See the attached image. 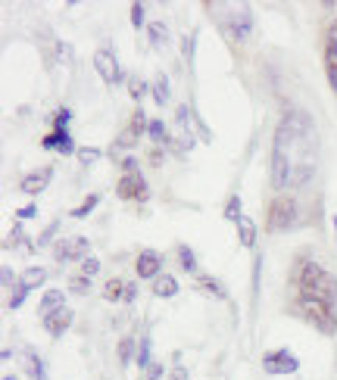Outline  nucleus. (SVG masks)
Returning <instances> with one entry per match:
<instances>
[{
    "label": "nucleus",
    "instance_id": "c756f323",
    "mask_svg": "<svg viewBox=\"0 0 337 380\" xmlns=\"http://www.w3.org/2000/svg\"><path fill=\"white\" fill-rule=\"evenodd\" d=\"M97 271H100V262L94 259V255H87V259L81 262V274H85V278H94Z\"/></svg>",
    "mask_w": 337,
    "mask_h": 380
},
{
    "label": "nucleus",
    "instance_id": "a211bd4d",
    "mask_svg": "<svg viewBox=\"0 0 337 380\" xmlns=\"http://www.w3.org/2000/svg\"><path fill=\"white\" fill-rule=\"evenodd\" d=\"M66 305V290H47L41 299V318L47 315V311H56Z\"/></svg>",
    "mask_w": 337,
    "mask_h": 380
},
{
    "label": "nucleus",
    "instance_id": "5701e85b",
    "mask_svg": "<svg viewBox=\"0 0 337 380\" xmlns=\"http://www.w3.org/2000/svg\"><path fill=\"white\" fill-rule=\"evenodd\" d=\"M153 100L159 106H166V100H168V78H166V75H156V81H153Z\"/></svg>",
    "mask_w": 337,
    "mask_h": 380
},
{
    "label": "nucleus",
    "instance_id": "f704fd0d",
    "mask_svg": "<svg viewBox=\"0 0 337 380\" xmlns=\"http://www.w3.org/2000/svg\"><path fill=\"white\" fill-rule=\"evenodd\" d=\"M128 359H131V340H122V343H119V361L128 365Z\"/></svg>",
    "mask_w": 337,
    "mask_h": 380
},
{
    "label": "nucleus",
    "instance_id": "9b49d317",
    "mask_svg": "<svg viewBox=\"0 0 337 380\" xmlns=\"http://www.w3.org/2000/svg\"><path fill=\"white\" fill-rule=\"evenodd\" d=\"M41 324L50 336H62L69 327H72V311L62 305V309H56V311H47V315L41 318Z\"/></svg>",
    "mask_w": 337,
    "mask_h": 380
},
{
    "label": "nucleus",
    "instance_id": "2eb2a0df",
    "mask_svg": "<svg viewBox=\"0 0 337 380\" xmlns=\"http://www.w3.org/2000/svg\"><path fill=\"white\" fill-rule=\"evenodd\" d=\"M44 150H56V153H72V137L66 128H53L47 137L41 141Z\"/></svg>",
    "mask_w": 337,
    "mask_h": 380
},
{
    "label": "nucleus",
    "instance_id": "0eeeda50",
    "mask_svg": "<svg viewBox=\"0 0 337 380\" xmlns=\"http://www.w3.org/2000/svg\"><path fill=\"white\" fill-rule=\"evenodd\" d=\"M262 368H266V374H275V377H281V374H293L300 368V359L291 352V349H275V352H266L262 355Z\"/></svg>",
    "mask_w": 337,
    "mask_h": 380
},
{
    "label": "nucleus",
    "instance_id": "c85d7f7f",
    "mask_svg": "<svg viewBox=\"0 0 337 380\" xmlns=\"http://www.w3.org/2000/svg\"><path fill=\"white\" fill-rule=\"evenodd\" d=\"M137 365H141V368L153 365V361H150V336H144V340H141V349H137Z\"/></svg>",
    "mask_w": 337,
    "mask_h": 380
},
{
    "label": "nucleus",
    "instance_id": "72a5a7b5",
    "mask_svg": "<svg viewBox=\"0 0 337 380\" xmlns=\"http://www.w3.org/2000/svg\"><path fill=\"white\" fill-rule=\"evenodd\" d=\"M131 25H135V28L144 25V3H131Z\"/></svg>",
    "mask_w": 337,
    "mask_h": 380
},
{
    "label": "nucleus",
    "instance_id": "393cba45",
    "mask_svg": "<svg viewBox=\"0 0 337 380\" xmlns=\"http://www.w3.org/2000/svg\"><path fill=\"white\" fill-rule=\"evenodd\" d=\"M100 156H103V153H100L97 147H81L78 150V162H81V165H94V162H100Z\"/></svg>",
    "mask_w": 337,
    "mask_h": 380
},
{
    "label": "nucleus",
    "instance_id": "412c9836",
    "mask_svg": "<svg viewBox=\"0 0 337 380\" xmlns=\"http://www.w3.org/2000/svg\"><path fill=\"white\" fill-rule=\"evenodd\" d=\"M44 280H47V271H44V268H25L19 287H25V290H35V287H41Z\"/></svg>",
    "mask_w": 337,
    "mask_h": 380
},
{
    "label": "nucleus",
    "instance_id": "1a4fd4ad",
    "mask_svg": "<svg viewBox=\"0 0 337 380\" xmlns=\"http://www.w3.org/2000/svg\"><path fill=\"white\" fill-rule=\"evenodd\" d=\"M94 69H97V75L103 78V84H116V81L122 78V72H119V60H116V53H112L110 47H100L97 53H94Z\"/></svg>",
    "mask_w": 337,
    "mask_h": 380
},
{
    "label": "nucleus",
    "instance_id": "6e6552de",
    "mask_svg": "<svg viewBox=\"0 0 337 380\" xmlns=\"http://www.w3.org/2000/svg\"><path fill=\"white\" fill-rule=\"evenodd\" d=\"M87 249H91V240H87V237H62V240L56 243L53 255H56V262H75V259L85 262Z\"/></svg>",
    "mask_w": 337,
    "mask_h": 380
},
{
    "label": "nucleus",
    "instance_id": "f3484780",
    "mask_svg": "<svg viewBox=\"0 0 337 380\" xmlns=\"http://www.w3.org/2000/svg\"><path fill=\"white\" fill-rule=\"evenodd\" d=\"M175 293H178V280H175L172 274H159V278L153 280V296H159V299H172Z\"/></svg>",
    "mask_w": 337,
    "mask_h": 380
},
{
    "label": "nucleus",
    "instance_id": "f8f14e48",
    "mask_svg": "<svg viewBox=\"0 0 337 380\" xmlns=\"http://www.w3.org/2000/svg\"><path fill=\"white\" fill-rule=\"evenodd\" d=\"M159 268H162V259H159V253L156 249H141V255H137V262H135V271H137V278H159Z\"/></svg>",
    "mask_w": 337,
    "mask_h": 380
},
{
    "label": "nucleus",
    "instance_id": "7c9ffc66",
    "mask_svg": "<svg viewBox=\"0 0 337 380\" xmlns=\"http://www.w3.org/2000/svg\"><path fill=\"white\" fill-rule=\"evenodd\" d=\"M69 287H72V293H87L91 290V278H85V274H81V278H72Z\"/></svg>",
    "mask_w": 337,
    "mask_h": 380
},
{
    "label": "nucleus",
    "instance_id": "9d476101",
    "mask_svg": "<svg viewBox=\"0 0 337 380\" xmlns=\"http://www.w3.org/2000/svg\"><path fill=\"white\" fill-rule=\"evenodd\" d=\"M119 197L122 199H144L147 197V181L141 178V172H125L119 178Z\"/></svg>",
    "mask_w": 337,
    "mask_h": 380
},
{
    "label": "nucleus",
    "instance_id": "4c0bfd02",
    "mask_svg": "<svg viewBox=\"0 0 337 380\" xmlns=\"http://www.w3.org/2000/svg\"><path fill=\"white\" fill-rule=\"evenodd\" d=\"M56 228H60V224H56V221L50 224V228H47V230H44V234H41V243H50V237L56 234Z\"/></svg>",
    "mask_w": 337,
    "mask_h": 380
},
{
    "label": "nucleus",
    "instance_id": "473e14b6",
    "mask_svg": "<svg viewBox=\"0 0 337 380\" xmlns=\"http://www.w3.org/2000/svg\"><path fill=\"white\" fill-rule=\"evenodd\" d=\"M128 87H131L128 93H131V97H135V100H141L144 93H147V84H144L141 78H131V81H128Z\"/></svg>",
    "mask_w": 337,
    "mask_h": 380
},
{
    "label": "nucleus",
    "instance_id": "20e7f679",
    "mask_svg": "<svg viewBox=\"0 0 337 380\" xmlns=\"http://www.w3.org/2000/svg\"><path fill=\"white\" fill-rule=\"evenodd\" d=\"M297 311L303 315V321H309L318 334H334L337 330V309L331 302H322V299H306L297 296Z\"/></svg>",
    "mask_w": 337,
    "mask_h": 380
},
{
    "label": "nucleus",
    "instance_id": "f257e3e1",
    "mask_svg": "<svg viewBox=\"0 0 337 380\" xmlns=\"http://www.w3.org/2000/svg\"><path fill=\"white\" fill-rule=\"evenodd\" d=\"M318 168V131L309 112L291 109L272 137V187L291 193L309 184Z\"/></svg>",
    "mask_w": 337,
    "mask_h": 380
},
{
    "label": "nucleus",
    "instance_id": "39448f33",
    "mask_svg": "<svg viewBox=\"0 0 337 380\" xmlns=\"http://www.w3.org/2000/svg\"><path fill=\"white\" fill-rule=\"evenodd\" d=\"M300 206L291 193H278L268 203V230H291L300 221Z\"/></svg>",
    "mask_w": 337,
    "mask_h": 380
},
{
    "label": "nucleus",
    "instance_id": "aec40b11",
    "mask_svg": "<svg viewBox=\"0 0 337 380\" xmlns=\"http://www.w3.org/2000/svg\"><path fill=\"white\" fill-rule=\"evenodd\" d=\"M237 237H241V243H243V246H247V249L256 243V224L250 221L247 215H241V218H237Z\"/></svg>",
    "mask_w": 337,
    "mask_h": 380
},
{
    "label": "nucleus",
    "instance_id": "423d86ee",
    "mask_svg": "<svg viewBox=\"0 0 337 380\" xmlns=\"http://www.w3.org/2000/svg\"><path fill=\"white\" fill-rule=\"evenodd\" d=\"M322 60H325V75H328L331 91L337 93V19L325 28V44H322Z\"/></svg>",
    "mask_w": 337,
    "mask_h": 380
},
{
    "label": "nucleus",
    "instance_id": "c9c22d12",
    "mask_svg": "<svg viewBox=\"0 0 337 380\" xmlns=\"http://www.w3.org/2000/svg\"><path fill=\"white\" fill-rule=\"evenodd\" d=\"M25 296H28V290H25V287H19V293H12V299H10V309H19V305L25 302Z\"/></svg>",
    "mask_w": 337,
    "mask_h": 380
},
{
    "label": "nucleus",
    "instance_id": "6ab92c4d",
    "mask_svg": "<svg viewBox=\"0 0 337 380\" xmlns=\"http://www.w3.org/2000/svg\"><path fill=\"white\" fill-rule=\"evenodd\" d=\"M197 287L203 293H209V296H218V299H228V293H225V284L216 278H209V274H200L197 278Z\"/></svg>",
    "mask_w": 337,
    "mask_h": 380
},
{
    "label": "nucleus",
    "instance_id": "dca6fc26",
    "mask_svg": "<svg viewBox=\"0 0 337 380\" xmlns=\"http://www.w3.org/2000/svg\"><path fill=\"white\" fill-rule=\"evenodd\" d=\"M150 128L147 122H144V112H135V118H131V125L119 134V147H131V143H137V137H141V131Z\"/></svg>",
    "mask_w": 337,
    "mask_h": 380
},
{
    "label": "nucleus",
    "instance_id": "4be33fe9",
    "mask_svg": "<svg viewBox=\"0 0 337 380\" xmlns=\"http://www.w3.org/2000/svg\"><path fill=\"white\" fill-rule=\"evenodd\" d=\"M25 359H28V371H31V380H47V371H44V361L37 359L35 352H25Z\"/></svg>",
    "mask_w": 337,
    "mask_h": 380
},
{
    "label": "nucleus",
    "instance_id": "58836bf2",
    "mask_svg": "<svg viewBox=\"0 0 337 380\" xmlns=\"http://www.w3.org/2000/svg\"><path fill=\"white\" fill-rule=\"evenodd\" d=\"M159 374H162V365H150L147 368V380H156Z\"/></svg>",
    "mask_w": 337,
    "mask_h": 380
},
{
    "label": "nucleus",
    "instance_id": "bb28decb",
    "mask_svg": "<svg viewBox=\"0 0 337 380\" xmlns=\"http://www.w3.org/2000/svg\"><path fill=\"white\" fill-rule=\"evenodd\" d=\"M178 259H181V268H184V271H197V255H193L187 246H178Z\"/></svg>",
    "mask_w": 337,
    "mask_h": 380
},
{
    "label": "nucleus",
    "instance_id": "cd10ccee",
    "mask_svg": "<svg viewBox=\"0 0 337 380\" xmlns=\"http://www.w3.org/2000/svg\"><path fill=\"white\" fill-rule=\"evenodd\" d=\"M243 212H241V197H231L228 199V206H225V218H231V221L237 224V218H241Z\"/></svg>",
    "mask_w": 337,
    "mask_h": 380
},
{
    "label": "nucleus",
    "instance_id": "a878e982",
    "mask_svg": "<svg viewBox=\"0 0 337 380\" xmlns=\"http://www.w3.org/2000/svg\"><path fill=\"white\" fill-rule=\"evenodd\" d=\"M97 203H100V197H97V193H91V197H85V199H81V206H78V209H72V218H85L87 212H91Z\"/></svg>",
    "mask_w": 337,
    "mask_h": 380
},
{
    "label": "nucleus",
    "instance_id": "e433bc0d",
    "mask_svg": "<svg viewBox=\"0 0 337 380\" xmlns=\"http://www.w3.org/2000/svg\"><path fill=\"white\" fill-rule=\"evenodd\" d=\"M168 380H187V368L184 365H175L172 374H168Z\"/></svg>",
    "mask_w": 337,
    "mask_h": 380
},
{
    "label": "nucleus",
    "instance_id": "a19ab883",
    "mask_svg": "<svg viewBox=\"0 0 337 380\" xmlns=\"http://www.w3.org/2000/svg\"><path fill=\"white\" fill-rule=\"evenodd\" d=\"M3 380H16V377H3Z\"/></svg>",
    "mask_w": 337,
    "mask_h": 380
},
{
    "label": "nucleus",
    "instance_id": "7ed1b4c3",
    "mask_svg": "<svg viewBox=\"0 0 337 380\" xmlns=\"http://www.w3.org/2000/svg\"><path fill=\"white\" fill-rule=\"evenodd\" d=\"M218 28L225 31L228 41H247L253 31V12L250 6H237V3H218Z\"/></svg>",
    "mask_w": 337,
    "mask_h": 380
},
{
    "label": "nucleus",
    "instance_id": "ddd939ff",
    "mask_svg": "<svg viewBox=\"0 0 337 380\" xmlns=\"http://www.w3.org/2000/svg\"><path fill=\"white\" fill-rule=\"evenodd\" d=\"M137 287L135 284H125L122 278H110L103 284V299H110V302H116V299H135Z\"/></svg>",
    "mask_w": 337,
    "mask_h": 380
},
{
    "label": "nucleus",
    "instance_id": "2f4dec72",
    "mask_svg": "<svg viewBox=\"0 0 337 380\" xmlns=\"http://www.w3.org/2000/svg\"><path fill=\"white\" fill-rule=\"evenodd\" d=\"M150 137H153V141L156 143H162V141H166V125H162V122H150Z\"/></svg>",
    "mask_w": 337,
    "mask_h": 380
},
{
    "label": "nucleus",
    "instance_id": "f03ea898",
    "mask_svg": "<svg viewBox=\"0 0 337 380\" xmlns=\"http://www.w3.org/2000/svg\"><path fill=\"white\" fill-rule=\"evenodd\" d=\"M293 284H297V296L306 299H322V302H337V280L318 265L316 259H300L297 271H293Z\"/></svg>",
    "mask_w": 337,
    "mask_h": 380
},
{
    "label": "nucleus",
    "instance_id": "ea45409f",
    "mask_svg": "<svg viewBox=\"0 0 337 380\" xmlns=\"http://www.w3.org/2000/svg\"><path fill=\"white\" fill-rule=\"evenodd\" d=\"M16 215H19V218H31V215H35V206H25V209H19Z\"/></svg>",
    "mask_w": 337,
    "mask_h": 380
},
{
    "label": "nucleus",
    "instance_id": "b1692460",
    "mask_svg": "<svg viewBox=\"0 0 337 380\" xmlns=\"http://www.w3.org/2000/svg\"><path fill=\"white\" fill-rule=\"evenodd\" d=\"M150 37H153L156 47H166V44H168V28L162 22H153V25H150Z\"/></svg>",
    "mask_w": 337,
    "mask_h": 380
},
{
    "label": "nucleus",
    "instance_id": "4468645a",
    "mask_svg": "<svg viewBox=\"0 0 337 380\" xmlns=\"http://www.w3.org/2000/svg\"><path fill=\"white\" fill-rule=\"evenodd\" d=\"M50 178H53V172L50 168H41V172H31L22 178V184H19V190L28 193V197H35V193H41L44 187L50 184Z\"/></svg>",
    "mask_w": 337,
    "mask_h": 380
}]
</instances>
